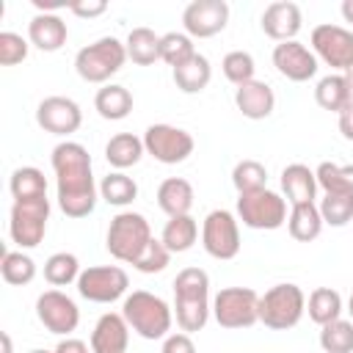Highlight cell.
<instances>
[{
  "label": "cell",
  "instance_id": "obj_26",
  "mask_svg": "<svg viewBox=\"0 0 353 353\" xmlns=\"http://www.w3.org/2000/svg\"><path fill=\"white\" fill-rule=\"evenodd\" d=\"M287 229H290V234H292L298 243H309V240H314V237L323 232V215H320V207H317L314 201H309V204H295V207L290 210Z\"/></svg>",
  "mask_w": 353,
  "mask_h": 353
},
{
  "label": "cell",
  "instance_id": "obj_46",
  "mask_svg": "<svg viewBox=\"0 0 353 353\" xmlns=\"http://www.w3.org/2000/svg\"><path fill=\"white\" fill-rule=\"evenodd\" d=\"M52 353H94L83 339H61Z\"/></svg>",
  "mask_w": 353,
  "mask_h": 353
},
{
  "label": "cell",
  "instance_id": "obj_8",
  "mask_svg": "<svg viewBox=\"0 0 353 353\" xmlns=\"http://www.w3.org/2000/svg\"><path fill=\"white\" fill-rule=\"evenodd\" d=\"M212 314L221 328H248L259 320V295L251 287H226L215 295Z\"/></svg>",
  "mask_w": 353,
  "mask_h": 353
},
{
  "label": "cell",
  "instance_id": "obj_4",
  "mask_svg": "<svg viewBox=\"0 0 353 353\" xmlns=\"http://www.w3.org/2000/svg\"><path fill=\"white\" fill-rule=\"evenodd\" d=\"M149 243H152V229H149V221L141 212L124 210L116 218H110L105 245H108L110 256H116L119 262L135 265V259L146 251Z\"/></svg>",
  "mask_w": 353,
  "mask_h": 353
},
{
  "label": "cell",
  "instance_id": "obj_27",
  "mask_svg": "<svg viewBox=\"0 0 353 353\" xmlns=\"http://www.w3.org/2000/svg\"><path fill=\"white\" fill-rule=\"evenodd\" d=\"M94 108L102 119L108 121H119V119H127L130 110H132V94L124 88V85H105L97 91L94 97Z\"/></svg>",
  "mask_w": 353,
  "mask_h": 353
},
{
  "label": "cell",
  "instance_id": "obj_20",
  "mask_svg": "<svg viewBox=\"0 0 353 353\" xmlns=\"http://www.w3.org/2000/svg\"><path fill=\"white\" fill-rule=\"evenodd\" d=\"M234 105L237 110L245 116V119H268L273 113V105H276V97H273V88L262 80H251L245 85H237L234 91Z\"/></svg>",
  "mask_w": 353,
  "mask_h": 353
},
{
  "label": "cell",
  "instance_id": "obj_36",
  "mask_svg": "<svg viewBox=\"0 0 353 353\" xmlns=\"http://www.w3.org/2000/svg\"><path fill=\"white\" fill-rule=\"evenodd\" d=\"M314 176H317V185L325 193H353V165L320 163Z\"/></svg>",
  "mask_w": 353,
  "mask_h": 353
},
{
  "label": "cell",
  "instance_id": "obj_7",
  "mask_svg": "<svg viewBox=\"0 0 353 353\" xmlns=\"http://www.w3.org/2000/svg\"><path fill=\"white\" fill-rule=\"evenodd\" d=\"M50 221V199H25L14 201L11 207V221H8V234L19 248H36L44 240Z\"/></svg>",
  "mask_w": 353,
  "mask_h": 353
},
{
  "label": "cell",
  "instance_id": "obj_21",
  "mask_svg": "<svg viewBox=\"0 0 353 353\" xmlns=\"http://www.w3.org/2000/svg\"><path fill=\"white\" fill-rule=\"evenodd\" d=\"M66 22L58 14H36L28 25V39L30 44H36L41 52H55L66 44Z\"/></svg>",
  "mask_w": 353,
  "mask_h": 353
},
{
  "label": "cell",
  "instance_id": "obj_25",
  "mask_svg": "<svg viewBox=\"0 0 353 353\" xmlns=\"http://www.w3.org/2000/svg\"><path fill=\"white\" fill-rule=\"evenodd\" d=\"M314 99L323 110H331V113H342L350 102H353V91L345 80V74H325L317 88H314Z\"/></svg>",
  "mask_w": 353,
  "mask_h": 353
},
{
  "label": "cell",
  "instance_id": "obj_38",
  "mask_svg": "<svg viewBox=\"0 0 353 353\" xmlns=\"http://www.w3.org/2000/svg\"><path fill=\"white\" fill-rule=\"evenodd\" d=\"M193 55H196V47H193V39L188 33L171 30V33L160 36V61H165L168 66L176 69L179 63H185Z\"/></svg>",
  "mask_w": 353,
  "mask_h": 353
},
{
  "label": "cell",
  "instance_id": "obj_43",
  "mask_svg": "<svg viewBox=\"0 0 353 353\" xmlns=\"http://www.w3.org/2000/svg\"><path fill=\"white\" fill-rule=\"evenodd\" d=\"M25 58H28V41L19 33L3 30L0 33V63L3 66H14V63H19Z\"/></svg>",
  "mask_w": 353,
  "mask_h": 353
},
{
  "label": "cell",
  "instance_id": "obj_1",
  "mask_svg": "<svg viewBox=\"0 0 353 353\" xmlns=\"http://www.w3.org/2000/svg\"><path fill=\"white\" fill-rule=\"evenodd\" d=\"M52 168L58 176V204L69 218L91 215L97 188L91 176V154L83 143L63 141L52 149Z\"/></svg>",
  "mask_w": 353,
  "mask_h": 353
},
{
  "label": "cell",
  "instance_id": "obj_29",
  "mask_svg": "<svg viewBox=\"0 0 353 353\" xmlns=\"http://www.w3.org/2000/svg\"><path fill=\"white\" fill-rule=\"evenodd\" d=\"M199 237V223L193 215H176V218H168L165 229H163V245L171 251V254H182L188 248H193Z\"/></svg>",
  "mask_w": 353,
  "mask_h": 353
},
{
  "label": "cell",
  "instance_id": "obj_41",
  "mask_svg": "<svg viewBox=\"0 0 353 353\" xmlns=\"http://www.w3.org/2000/svg\"><path fill=\"white\" fill-rule=\"evenodd\" d=\"M221 69H223L226 80H232L234 85H245V83L254 80V69H256V66H254L251 52H245V50H232V52L223 55Z\"/></svg>",
  "mask_w": 353,
  "mask_h": 353
},
{
  "label": "cell",
  "instance_id": "obj_35",
  "mask_svg": "<svg viewBox=\"0 0 353 353\" xmlns=\"http://www.w3.org/2000/svg\"><path fill=\"white\" fill-rule=\"evenodd\" d=\"M0 273H3V281L6 284H14V287H22V284H30L33 276H36V265L28 254L22 251H6L3 254V262H0Z\"/></svg>",
  "mask_w": 353,
  "mask_h": 353
},
{
  "label": "cell",
  "instance_id": "obj_42",
  "mask_svg": "<svg viewBox=\"0 0 353 353\" xmlns=\"http://www.w3.org/2000/svg\"><path fill=\"white\" fill-rule=\"evenodd\" d=\"M168 259H171V251L163 245V240H154L152 237V243L146 245V251L135 259V268L141 273H160V270H165Z\"/></svg>",
  "mask_w": 353,
  "mask_h": 353
},
{
  "label": "cell",
  "instance_id": "obj_48",
  "mask_svg": "<svg viewBox=\"0 0 353 353\" xmlns=\"http://www.w3.org/2000/svg\"><path fill=\"white\" fill-rule=\"evenodd\" d=\"M30 3H33L41 14H47V11H58V8H63V6L69 8V3H66V0H30Z\"/></svg>",
  "mask_w": 353,
  "mask_h": 353
},
{
  "label": "cell",
  "instance_id": "obj_13",
  "mask_svg": "<svg viewBox=\"0 0 353 353\" xmlns=\"http://www.w3.org/2000/svg\"><path fill=\"white\" fill-rule=\"evenodd\" d=\"M229 22V3L226 0H193L182 11V25L188 36L210 39L221 33Z\"/></svg>",
  "mask_w": 353,
  "mask_h": 353
},
{
  "label": "cell",
  "instance_id": "obj_15",
  "mask_svg": "<svg viewBox=\"0 0 353 353\" xmlns=\"http://www.w3.org/2000/svg\"><path fill=\"white\" fill-rule=\"evenodd\" d=\"M312 47L331 69H347L353 63V30L342 25H317L312 30Z\"/></svg>",
  "mask_w": 353,
  "mask_h": 353
},
{
  "label": "cell",
  "instance_id": "obj_18",
  "mask_svg": "<svg viewBox=\"0 0 353 353\" xmlns=\"http://www.w3.org/2000/svg\"><path fill=\"white\" fill-rule=\"evenodd\" d=\"M262 30L276 39L279 44L281 41H292L301 30V8L290 0H276L270 3L265 11H262Z\"/></svg>",
  "mask_w": 353,
  "mask_h": 353
},
{
  "label": "cell",
  "instance_id": "obj_14",
  "mask_svg": "<svg viewBox=\"0 0 353 353\" xmlns=\"http://www.w3.org/2000/svg\"><path fill=\"white\" fill-rule=\"evenodd\" d=\"M36 314L41 320V325L50 334H72L80 323V309L77 303L63 295L61 290H47L39 295L36 301Z\"/></svg>",
  "mask_w": 353,
  "mask_h": 353
},
{
  "label": "cell",
  "instance_id": "obj_11",
  "mask_svg": "<svg viewBox=\"0 0 353 353\" xmlns=\"http://www.w3.org/2000/svg\"><path fill=\"white\" fill-rule=\"evenodd\" d=\"M201 245L215 259H234L240 251V226L229 210H212L201 226Z\"/></svg>",
  "mask_w": 353,
  "mask_h": 353
},
{
  "label": "cell",
  "instance_id": "obj_45",
  "mask_svg": "<svg viewBox=\"0 0 353 353\" xmlns=\"http://www.w3.org/2000/svg\"><path fill=\"white\" fill-rule=\"evenodd\" d=\"M69 11L77 17H99L108 11L105 0H83V3H69Z\"/></svg>",
  "mask_w": 353,
  "mask_h": 353
},
{
  "label": "cell",
  "instance_id": "obj_10",
  "mask_svg": "<svg viewBox=\"0 0 353 353\" xmlns=\"http://www.w3.org/2000/svg\"><path fill=\"white\" fill-rule=\"evenodd\" d=\"M143 149L157 163L176 165L193 154V135L179 127H171V124H152L143 132Z\"/></svg>",
  "mask_w": 353,
  "mask_h": 353
},
{
  "label": "cell",
  "instance_id": "obj_33",
  "mask_svg": "<svg viewBox=\"0 0 353 353\" xmlns=\"http://www.w3.org/2000/svg\"><path fill=\"white\" fill-rule=\"evenodd\" d=\"M11 193L17 201H25V199H41L47 196V179L39 168L33 165H22L11 174Z\"/></svg>",
  "mask_w": 353,
  "mask_h": 353
},
{
  "label": "cell",
  "instance_id": "obj_49",
  "mask_svg": "<svg viewBox=\"0 0 353 353\" xmlns=\"http://www.w3.org/2000/svg\"><path fill=\"white\" fill-rule=\"evenodd\" d=\"M342 17H345L347 22H353V0H345V3H342Z\"/></svg>",
  "mask_w": 353,
  "mask_h": 353
},
{
  "label": "cell",
  "instance_id": "obj_12",
  "mask_svg": "<svg viewBox=\"0 0 353 353\" xmlns=\"http://www.w3.org/2000/svg\"><path fill=\"white\" fill-rule=\"evenodd\" d=\"M127 287H130V279L119 265L85 268L77 279V292L94 303H113L127 292Z\"/></svg>",
  "mask_w": 353,
  "mask_h": 353
},
{
  "label": "cell",
  "instance_id": "obj_22",
  "mask_svg": "<svg viewBox=\"0 0 353 353\" xmlns=\"http://www.w3.org/2000/svg\"><path fill=\"white\" fill-rule=\"evenodd\" d=\"M281 190H284V196L292 207L295 204H309V201H314V193H317V176L309 165L292 163L281 171Z\"/></svg>",
  "mask_w": 353,
  "mask_h": 353
},
{
  "label": "cell",
  "instance_id": "obj_6",
  "mask_svg": "<svg viewBox=\"0 0 353 353\" xmlns=\"http://www.w3.org/2000/svg\"><path fill=\"white\" fill-rule=\"evenodd\" d=\"M306 312V295L298 284H276L259 295V323L273 331H287L298 325Z\"/></svg>",
  "mask_w": 353,
  "mask_h": 353
},
{
  "label": "cell",
  "instance_id": "obj_51",
  "mask_svg": "<svg viewBox=\"0 0 353 353\" xmlns=\"http://www.w3.org/2000/svg\"><path fill=\"white\" fill-rule=\"evenodd\" d=\"M347 312L353 314V295H350V301H347Z\"/></svg>",
  "mask_w": 353,
  "mask_h": 353
},
{
  "label": "cell",
  "instance_id": "obj_32",
  "mask_svg": "<svg viewBox=\"0 0 353 353\" xmlns=\"http://www.w3.org/2000/svg\"><path fill=\"white\" fill-rule=\"evenodd\" d=\"M99 193H102V199H105L108 204H113V207H127V204L135 201L138 185H135L132 176H127V174H121V171H113V174L102 176Z\"/></svg>",
  "mask_w": 353,
  "mask_h": 353
},
{
  "label": "cell",
  "instance_id": "obj_34",
  "mask_svg": "<svg viewBox=\"0 0 353 353\" xmlns=\"http://www.w3.org/2000/svg\"><path fill=\"white\" fill-rule=\"evenodd\" d=\"M80 262L74 254H66V251H58L52 254L47 262H44V279L52 284V287H66L72 284L74 279H80Z\"/></svg>",
  "mask_w": 353,
  "mask_h": 353
},
{
  "label": "cell",
  "instance_id": "obj_52",
  "mask_svg": "<svg viewBox=\"0 0 353 353\" xmlns=\"http://www.w3.org/2000/svg\"><path fill=\"white\" fill-rule=\"evenodd\" d=\"M30 353H50V350H30Z\"/></svg>",
  "mask_w": 353,
  "mask_h": 353
},
{
  "label": "cell",
  "instance_id": "obj_40",
  "mask_svg": "<svg viewBox=\"0 0 353 353\" xmlns=\"http://www.w3.org/2000/svg\"><path fill=\"white\" fill-rule=\"evenodd\" d=\"M320 215L323 223L345 226L353 218V193H325V199L320 201Z\"/></svg>",
  "mask_w": 353,
  "mask_h": 353
},
{
  "label": "cell",
  "instance_id": "obj_31",
  "mask_svg": "<svg viewBox=\"0 0 353 353\" xmlns=\"http://www.w3.org/2000/svg\"><path fill=\"white\" fill-rule=\"evenodd\" d=\"M306 306H309V317L317 325H328V323L339 320V314H342V295L331 287H317V290H312Z\"/></svg>",
  "mask_w": 353,
  "mask_h": 353
},
{
  "label": "cell",
  "instance_id": "obj_50",
  "mask_svg": "<svg viewBox=\"0 0 353 353\" xmlns=\"http://www.w3.org/2000/svg\"><path fill=\"white\" fill-rule=\"evenodd\" d=\"M345 80H347V85H350V91H353V63L345 69Z\"/></svg>",
  "mask_w": 353,
  "mask_h": 353
},
{
  "label": "cell",
  "instance_id": "obj_47",
  "mask_svg": "<svg viewBox=\"0 0 353 353\" xmlns=\"http://www.w3.org/2000/svg\"><path fill=\"white\" fill-rule=\"evenodd\" d=\"M339 132H342L347 141H353V102L339 113Z\"/></svg>",
  "mask_w": 353,
  "mask_h": 353
},
{
  "label": "cell",
  "instance_id": "obj_19",
  "mask_svg": "<svg viewBox=\"0 0 353 353\" xmlns=\"http://www.w3.org/2000/svg\"><path fill=\"white\" fill-rule=\"evenodd\" d=\"M130 345V325L124 314L108 312L97 320L91 331V350L94 353H124Z\"/></svg>",
  "mask_w": 353,
  "mask_h": 353
},
{
  "label": "cell",
  "instance_id": "obj_30",
  "mask_svg": "<svg viewBox=\"0 0 353 353\" xmlns=\"http://www.w3.org/2000/svg\"><path fill=\"white\" fill-rule=\"evenodd\" d=\"M124 47H127V58L138 66H149L160 58V36L152 28H132Z\"/></svg>",
  "mask_w": 353,
  "mask_h": 353
},
{
  "label": "cell",
  "instance_id": "obj_44",
  "mask_svg": "<svg viewBox=\"0 0 353 353\" xmlns=\"http://www.w3.org/2000/svg\"><path fill=\"white\" fill-rule=\"evenodd\" d=\"M163 353H196V345L188 334H168L163 342Z\"/></svg>",
  "mask_w": 353,
  "mask_h": 353
},
{
  "label": "cell",
  "instance_id": "obj_37",
  "mask_svg": "<svg viewBox=\"0 0 353 353\" xmlns=\"http://www.w3.org/2000/svg\"><path fill=\"white\" fill-rule=\"evenodd\" d=\"M320 347L325 353H353V323L339 317V320L323 325Z\"/></svg>",
  "mask_w": 353,
  "mask_h": 353
},
{
  "label": "cell",
  "instance_id": "obj_9",
  "mask_svg": "<svg viewBox=\"0 0 353 353\" xmlns=\"http://www.w3.org/2000/svg\"><path fill=\"white\" fill-rule=\"evenodd\" d=\"M237 215L251 229H279L287 221V201L268 188L254 193H240Z\"/></svg>",
  "mask_w": 353,
  "mask_h": 353
},
{
  "label": "cell",
  "instance_id": "obj_23",
  "mask_svg": "<svg viewBox=\"0 0 353 353\" xmlns=\"http://www.w3.org/2000/svg\"><path fill=\"white\" fill-rule=\"evenodd\" d=\"M157 204H160V210L168 218L190 215V207H193V188H190V182L182 179V176L163 179L160 188H157Z\"/></svg>",
  "mask_w": 353,
  "mask_h": 353
},
{
  "label": "cell",
  "instance_id": "obj_39",
  "mask_svg": "<svg viewBox=\"0 0 353 353\" xmlns=\"http://www.w3.org/2000/svg\"><path fill=\"white\" fill-rule=\"evenodd\" d=\"M232 182H234L237 193H254V190H262L265 188L268 171L256 160H240L234 165V171H232Z\"/></svg>",
  "mask_w": 353,
  "mask_h": 353
},
{
  "label": "cell",
  "instance_id": "obj_17",
  "mask_svg": "<svg viewBox=\"0 0 353 353\" xmlns=\"http://www.w3.org/2000/svg\"><path fill=\"white\" fill-rule=\"evenodd\" d=\"M273 66L292 83H306L317 72V55L301 41H281L273 47Z\"/></svg>",
  "mask_w": 353,
  "mask_h": 353
},
{
  "label": "cell",
  "instance_id": "obj_2",
  "mask_svg": "<svg viewBox=\"0 0 353 353\" xmlns=\"http://www.w3.org/2000/svg\"><path fill=\"white\" fill-rule=\"evenodd\" d=\"M174 312L182 331L193 334L210 317V276L201 268H185L174 279Z\"/></svg>",
  "mask_w": 353,
  "mask_h": 353
},
{
  "label": "cell",
  "instance_id": "obj_28",
  "mask_svg": "<svg viewBox=\"0 0 353 353\" xmlns=\"http://www.w3.org/2000/svg\"><path fill=\"white\" fill-rule=\"evenodd\" d=\"M143 152H146V149H143V138H138V135H132V132H119V135H113V138L108 141V146H105L108 163H110L113 168H119V171L135 165Z\"/></svg>",
  "mask_w": 353,
  "mask_h": 353
},
{
  "label": "cell",
  "instance_id": "obj_16",
  "mask_svg": "<svg viewBox=\"0 0 353 353\" xmlns=\"http://www.w3.org/2000/svg\"><path fill=\"white\" fill-rule=\"evenodd\" d=\"M36 121L44 132L69 135V132H77V127L83 124V113H80V105L69 97H47L36 108Z\"/></svg>",
  "mask_w": 353,
  "mask_h": 353
},
{
  "label": "cell",
  "instance_id": "obj_5",
  "mask_svg": "<svg viewBox=\"0 0 353 353\" xmlns=\"http://www.w3.org/2000/svg\"><path fill=\"white\" fill-rule=\"evenodd\" d=\"M124 61L127 47L113 36H102L74 55V69L85 83H105L124 66Z\"/></svg>",
  "mask_w": 353,
  "mask_h": 353
},
{
  "label": "cell",
  "instance_id": "obj_24",
  "mask_svg": "<svg viewBox=\"0 0 353 353\" xmlns=\"http://www.w3.org/2000/svg\"><path fill=\"white\" fill-rule=\"evenodd\" d=\"M210 77H212V66H210V61L201 52H196L193 58H188L185 63H179L174 69V83H176V88L182 94H199V91H204L207 83H210Z\"/></svg>",
  "mask_w": 353,
  "mask_h": 353
},
{
  "label": "cell",
  "instance_id": "obj_3",
  "mask_svg": "<svg viewBox=\"0 0 353 353\" xmlns=\"http://www.w3.org/2000/svg\"><path fill=\"white\" fill-rule=\"evenodd\" d=\"M121 314H124L127 325L138 336H143V339L168 336L171 320H174L171 306L163 298H157V295H152L146 290H135L132 295H127L124 298V306H121Z\"/></svg>",
  "mask_w": 353,
  "mask_h": 353
}]
</instances>
